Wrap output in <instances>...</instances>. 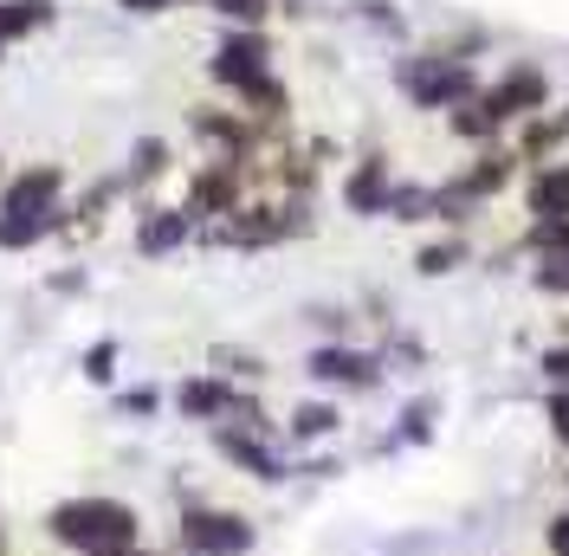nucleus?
Returning a JSON list of instances; mask_svg holds the SVG:
<instances>
[{
    "instance_id": "c9c22d12",
    "label": "nucleus",
    "mask_w": 569,
    "mask_h": 556,
    "mask_svg": "<svg viewBox=\"0 0 569 556\" xmlns=\"http://www.w3.org/2000/svg\"><path fill=\"white\" fill-rule=\"evenodd\" d=\"M176 556H194V550H176Z\"/></svg>"
},
{
    "instance_id": "9b49d317",
    "label": "nucleus",
    "mask_w": 569,
    "mask_h": 556,
    "mask_svg": "<svg viewBox=\"0 0 569 556\" xmlns=\"http://www.w3.org/2000/svg\"><path fill=\"white\" fill-rule=\"evenodd\" d=\"M194 240V220L181 208H142L137 214V252L142 259H169L181 246Z\"/></svg>"
},
{
    "instance_id": "bb28decb",
    "label": "nucleus",
    "mask_w": 569,
    "mask_h": 556,
    "mask_svg": "<svg viewBox=\"0 0 569 556\" xmlns=\"http://www.w3.org/2000/svg\"><path fill=\"white\" fill-rule=\"evenodd\" d=\"M433 434V401H408L401 408V427H395V440H427Z\"/></svg>"
},
{
    "instance_id": "2eb2a0df",
    "label": "nucleus",
    "mask_w": 569,
    "mask_h": 556,
    "mask_svg": "<svg viewBox=\"0 0 569 556\" xmlns=\"http://www.w3.org/2000/svg\"><path fill=\"white\" fill-rule=\"evenodd\" d=\"M337 427H343L337 401H298V408L284 415V440H291V447H311V440H330Z\"/></svg>"
},
{
    "instance_id": "cd10ccee",
    "label": "nucleus",
    "mask_w": 569,
    "mask_h": 556,
    "mask_svg": "<svg viewBox=\"0 0 569 556\" xmlns=\"http://www.w3.org/2000/svg\"><path fill=\"white\" fill-rule=\"evenodd\" d=\"M537 369H543V383H550V388H569V337L543 349V356H537Z\"/></svg>"
},
{
    "instance_id": "c85d7f7f",
    "label": "nucleus",
    "mask_w": 569,
    "mask_h": 556,
    "mask_svg": "<svg viewBox=\"0 0 569 556\" xmlns=\"http://www.w3.org/2000/svg\"><path fill=\"white\" fill-rule=\"evenodd\" d=\"M311 324L323 330V344H350V311H337V305H318Z\"/></svg>"
},
{
    "instance_id": "a878e982",
    "label": "nucleus",
    "mask_w": 569,
    "mask_h": 556,
    "mask_svg": "<svg viewBox=\"0 0 569 556\" xmlns=\"http://www.w3.org/2000/svg\"><path fill=\"white\" fill-rule=\"evenodd\" d=\"M156 408H162V395H156L149 383H142V388H123V395H117V415H123V420H149Z\"/></svg>"
},
{
    "instance_id": "9d476101",
    "label": "nucleus",
    "mask_w": 569,
    "mask_h": 556,
    "mask_svg": "<svg viewBox=\"0 0 569 556\" xmlns=\"http://www.w3.org/2000/svg\"><path fill=\"white\" fill-rule=\"evenodd\" d=\"M389 195H395L389 156H362V162L350 169V181H343V208H350L356 220H376V214H389Z\"/></svg>"
},
{
    "instance_id": "39448f33",
    "label": "nucleus",
    "mask_w": 569,
    "mask_h": 556,
    "mask_svg": "<svg viewBox=\"0 0 569 556\" xmlns=\"http://www.w3.org/2000/svg\"><path fill=\"white\" fill-rule=\"evenodd\" d=\"M305 376L318 388H350V395H369L382 383V349H356V344H318L305 356Z\"/></svg>"
},
{
    "instance_id": "4be33fe9",
    "label": "nucleus",
    "mask_w": 569,
    "mask_h": 556,
    "mask_svg": "<svg viewBox=\"0 0 569 556\" xmlns=\"http://www.w3.org/2000/svg\"><path fill=\"white\" fill-rule=\"evenodd\" d=\"M389 220H408V227L433 220V188H421V181H395V195H389Z\"/></svg>"
},
{
    "instance_id": "ddd939ff",
    "label": "nucleus",
    "mask_w": 569,
    "mask_h": 556,
    "mask_svg": "<svg viewBox=\"0 0 569 556\" xmlns=\"http://www.w3.org/2000/svg\"><path fill=\"white\" fill-rule=\"evenodd\" d=\"M525 208H531V220L569 214V162H537L531 181H525Z\"/></svg>"
},
{
    "instance_id": "1a4fd4ad",
    "label": "nucleus",
    "mask_w": 569,
    "mask_h": 556,
    "mask_svg": "<svg viewBox=\"0 0 569 556\" xmlns=\"http://www.w3.org/2000/svg\"><path fill=\"white\" fill-rule=\"evenodd\" d=\"M240 395L247 388L220 383V376H188V383H176V415L194 420V427H220V420H233V408H240Z\"/></svg>"
},
{
    "instance_id": "423d86ee",
    "label": "nucleus",
    "mask_w": 569,
    "mask_h": 556,
    "mask_svg": "<svg viewBox=\"0 0 569 556\" xmlns=\"http://www.w3.org/2000/svg\"><path fill=\"white\" fill-rule=\"evenodd\" d=\"M266 71H272V39H266V27H233L208 59V78L227 85V91H247L252 78H266Z\"/></svg>"
},
{
    "instance_id": "7c9ffc66",
    "label": "nucleus",
    "mask_w": 569,
    "mask_h": 556,
    "mask_svg": "<svg viewBox=\"0 0 569 556\" xmlns=\"http://www.w3.org/2000/svg\"><path fill=\"white\" fill-rule=\"evenodd\" d=\"M543 544H550V556H569V505H563V512H550V524H543Z\"/></svg>"
},
{
    "instance_id": "72a5a7b5",
    "label": "nucleus",
    "mask_w": 569,
    "mask_h": 556,
    "mask_svg": "<svg viewBox=\"0 0 569 556\" xmlns=\"http://www.w3.org/2000/svg\"><path fill=\"white\" fill-rule=\"evenodd\" d=\"M117 7H123V13H162L169 0H117Z\"/></svg>"
},
{
    "instance_id": "20e7f679",
    "label": "nucleus",
    "mask_w": 569,
    "mask_h": 556,
    "mask_svg": "<svg viewBox=\"0 0 569 556\" xmlns=\"http://www.w3.org/2000/svg\"><path fill=\"white\" fill-rule=\"evenodd\" d=\"M208 434H213V453H220L240 479H252V486H284V479H291V459L279 453L272 434H247V427H208Z\"/></svg>"
},
{
    "instance_id": "7ed1b4c3",
    "label": "nucleus",
    "mask_w": 569,
    "mask_h": 556,
    "mask_svg": "<svg viewBox=\"0 0 569 556\" xmlns=\"http://www.w3.org/2000/svg\"><path fill=\"white\" fill-rule=\"evenodd\" d=\"M259 544V524L247 512H227V505H181L176 518V550L194 556H252Z\"/></svg>"
},
{
    "instance_id": "6ab92c4d",
    "label": "nucleus",
    "mask_w": 569,
    "mask_h": 556,
    "mask_svg": "<svg viewBox=\"0 0 569 556\" xmlns=\"http://www.w3.org/2000/svg\"><path fill=\"white\" fill-rule=\"evenodd\" d=\"M156 175H169V142L162 137H137L130 142V162H123V181L142 188V181H156Z\"/></svg>"
},
{
    "instance_id": "2f4dec72",
    "label": "nucleus",
    "mask_w": 569,
    "mask_h": 556,
    "mask_svg": "<svg viewBox=\"0 0 569 556\" xmlns=\"http://www.w3.org/2000/svg\"><path fill=\"white\" fill-rule=\"evenodd\" d=\"M46 285H52L59 298H78V291H84V272H52V278H46Z\"/></svg>"
},
{
    "instance_id": "f257e3e1",
    "label": "nucleus",
    "mask_w": 569,
    "mask_h": 556,
    "mask_svg": "<svg viewBox=\"0 0 569 556\" xmlns=\"http://www.w3.org/2000/svg\"><path fill=\"white\" fill-rule=\"evenodd\" d=\"M46 537L71 556H123L142 544V512L110 492H71L46 512Z\"/></svg>"
},
{
    "instance_id": "f704fd0d",
    "label": "nucleus",
    "mask_w": 569,
    "mask_h": 556,
    "mask_svg": "<svg viewBox=\"0 0 569 556\" xmlns=\"http://www.w3.org/2000/svg\"><path fill=\"white\" fill-rule=\"evenodd\" d=\"M123 556H162V550H149V544H137V550H123Z\"/></svg>"
},
{
    "instance_id": "6e6552de",
    "label": "nucleus",
    "mask_w": 569,
    "mask_h": 556,
    "mask_svg": "<svg viewBox=\"0 0 569 556\" xmlns=\"http://www.w3.org/2000/svg\"><path fill=\"white\" fill-rule=\"evenodd\" d=\"M66 208V169L59 162H33V169L0 181V214H52Z\"/></svg>"
},
{
    "instance_id": "0eeeda50",
    "label": "nucleus",
    "mask_w": 569,
    "mask_h": 556,
    "mask_svg": "<svg viewBox=\"0 0 569 556\" xmlns=\"http://www.w3.org/2000/svg\"><path fill=\"white\" fill-rule=\"evenodd\" d=\"M479 98H486V110H492L498 123H531V117H543V110H550V71L518 59V66L505 71L498 85H486Z\"/></svg>"
},
{
    "instance_id": "393cba45",
    "label": "nucleus",
    "mask_w": 569,
    "mask_h": 556,
    "mask_svg": "<svg viewBox=\"0 0 569 556\" xmlns=\"http://www.w3.org/2000/svg\"><path fill=\"white\" fill-rule=\"evenodd\" d=\"M213 13H220V20H233V27H266L272 0H213Z\"/></svg>"
},
{
    "instance_id": "5701e85b",
    "label": "nucleus",
    "mask_w": 569,
    "mask_h": 556,
    "mask_svg": "<svg viewBox=\"0 0 569 556\" xmlns=\"http://www.w3.org/2000/svg\"><path fill=\"white\" fill-rule=\"evenodd\" d=\"M117 356H123V344H117V337H98V344L84 349V363H78V369H84V383L104 388L110 376H117Z\"/></svg>"
},
{
    "instance_id": "dca6fc26",
    "label": "nucleus",
    "mask_w": 569,
    "mask_h": 556,
    "mask_svg": "<svg viewBox=\"0 0 569 556\" xmlns=\"http://www.w3.org/2000/svg\"><path fill=\"white\" fill-rule=\"evenodd\" d=\"M52 20V0H0V52L13 46V39L39 33Z\"/></svg>"
},
{
    "instance_id": "b1692460",
    "label": "nucleus",
    "mask_w": 569,
    "mask_h": 556,
    "mask_svg": "<svg viewBox=\"0 0 569 556\" xmlns=\"http://www.w3.org/2000/svg\"><path fill=\"white\" fill-rule=\"evenodd\" d=\"M531 285L543 291V298H569V252H557V259H537Z\"/></svg>"
},
{
    "instance_id": "a211bd4d",
    "label": "nucleus",
    "mask_w": 569,
    "mask_h": 556,
    "mask_svg": "<svg viewBox=\"0 0 569 556\" xmlns=\"http://www.w3.org/2000/svg\"><path fill=\"white\" fill-rule=\"evenodd\" d=\"M447 123H453V137H460V142H492L498 130H505L492 110H486V98H466V105H453V110H447Z\"/></svg>"
},
{
    "instance_id": "c756f323",
    "label": "nucleus",
    "mask_w": 569,
    "mask_h": 556,
    "mask_svg": "<svg viewBox=\"0 0 569 556\" xmlns=\"http://www.w3.org/2000/svg\"><path fill=\"white\" fill-rule=\"evenodd\" d=\"M543 415H550V434H557V447L569 453V388H550V401H543Z\"/></svg>"
},
{
    "instance_id": "aec40b11",
    "label": "nucleus",
    "mask_w": 569,
    "mask_h": 556,
    "mask_svg": "<svg viewBox=\"0 0 569 556\" xmlns=\"http://www.w3.org/2000/svg\"><path fill=\"white\" fill-rule=\"evenodd\" d=\"M466 259H472V246H466L460 234H453V240H427L421 252H415V272L421 278H447L453 266H466Z\"/></svg>"
},
{
    "instance_id": "f03ea898",
    "label": "nucleus",
    "mask_w": 569,
    "mask_h": 556,
    "mask_svg": "<svg viewBox=\"0 0 569 556\" xmlns=\"http://www.w3.org/2000/svg\"><path fill=\"white\" fill-rule=\"evenodd\" d=\"M395 78H401V91H408L415 110H453L486 91L479 71L466 66V59H453V52H415V59L395 66Z\"/></svg>"
},
{
    "instance_id": "f8f14e48",
    "label": "nucleus",
    "mask_w": 569,
    "mask_h": 556,
    "mask_svg": "<svg viewBox=\"0 0 569 556\" xmlns=\"http://www.w3.org/2000/svg\"><path fill=\"white\" fill-rule=\"evenodd\" d=\"M52 234H71V208H52V214H0V252H27V246L52 240Z\"/></svg>"
},
{
    "instance_id": "473e14b6",
    "label": "nucleus",
    "mask_w": 569,
    "mask_h": 556,
    "mask_svg": "<svg viewBox=\"0 0 569 556\" xmlns=\"http://www.w3.org/2000/svg\"><path fill=\"white\" fill-rule=\"evenodd\" d=\"M291 473H305V479H330V473H343V466H337V459H298Z\"/></svg>"
},
{
    "instance_id": "4468645a",
    "label": "nucleus",
    "mask_w": 569,
    "mask_h": 556,
    "mask_svg": "<svg viewBox=\"0 0 569 556\" xmlns=\"http://www.w3.org/2000/svg\"><path fill=\"white\" fill-rule=\"evenodd\" d=\"M208 376H220V383H233V388H259L272 369H266V356H259V349L213 344V349H208Z\"/></svg>"
},
{
    "instance_id": "f3484780",
    "label": "nucleus",
    "mask_w": 569,
    "mask_h": 556,
    "mask_svg": "<svg viewBox=\"0 0 569 556\" xmlns=\"http://www.w3.org/2000/svg\"><path fill=\"white\" fill-rule=\"evenodd\" d=\"M563 137H569V110L563 117H531V123H525V142H518V156H525V162H543V156L563 149Z\"/></svg>"
},
{
    "instance_id": "412c9836",
    "label": "nucleus",
    "mask_w": 569,
    "mask_h": 556,
    "mask_svg": "<svg viewBox=\"0 0 569 556\" xmlns=\"http://www.w3.org/2000/svg\"><path fill=\"white\" fill-rule=\"evenodd\" d=\"M525 252H537V259L569 252V214H543V220H531V227H525Z\"/></svg>"
}]
</instances>
